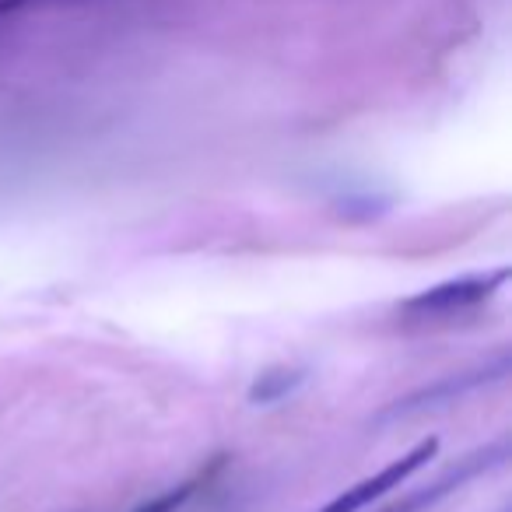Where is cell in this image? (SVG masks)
<instances>
[{"mask_svg": "<svg viewBox=\"0 0 512 512\" xmlns=\"http://www.w3.org/2000/svg\"><path fill=\"white\" fill-rule=\"evenodd\" d=\"M505 281H509V267H495V271H484V274H467V278L442 281V285L411 295V299L400 306V316H407V320H446V316H460V313H467V309L484 306Z\"/></svg>", "mask_w": 512, "mask_h": 512, "instance_id": "obj_1", "label": "cell"}, {"mask_svg": "<svg viewBox=\"0 0 512 512\" xmlns=\"http://www.w3.org/2000/svg\"><path fill=\"white\" fill-rule=\"evenodd\" d=\"M505 460H509V446H505V439H498V442H491V446H481V449H474V453L460 456V460L449 470H442L435 481L421 484V488H411L407 495H400L397 502L383 505V509H376V512H428V509H435L442 498L456 495V491H463L470 481H477V477L502 467Z\"/></svg>", "mask_w": 512, "mask_h": 512, "instance_id": "obj_2", "label": "cell"}, {"mask_svg": "<svg viewBox=\"0 0 512 512\" xmlns=\"http://www.w3.org/2000/svg\"><path fill=\"white\" fill-rule=\"evenodd\" d=\"M435 453H439V439L414 442V446L407 449L404 456H397L393 463H386V467L376 470V474H369V477H362V481L348 484L341 495L330 498V502L320 505L316 512H362V509H369L376 498L390 495L393 488H400V484L411 481L418 470H425L428 463L435 460Z\"/></svg>", "mask_w": 512, "mask_h": 512, "instance_id": "obj_3", "label": "cell"}, {"mask_svg": "<svg viewBox=\"0 0 512 512\" xmlns=\"http://www.w3.org/2000/svg\"><path fill=\"white\" fill-rule=\"evenodd\" d=\"M509 376V355H498L495 362H484L477 365V369L470 372H453V376L439 379V383L425 386V390L411 393V397L397 400L393 407H386L383 414H379V421H400V418H414V414L421 411H432V407H442V404H456L460 397H467V393L481 390V386L488 383H498V379Z\"/></svg>", "mask_w": 512, "mask_h": 512, "instance_id": "obj_4", "label": "cell"}, {"mask_svg": "<svg viewBox=\"0 0 512 512\" xmlns=\"http://www.w3.org/2000/svg\"><path fill=\"white\" fill-rule=\"evenodd\" d=\"M306 383V369H295V365H274V369H264L249 386V404H281V400L292 397L299 386Z\"/></svg>", "mask_w": 512, "mask_h": 512, "instance_id": "obj_5", "label": "cell"}, {"mask_svg": "<svg viewBox=\"0 0 512 512\" xmlns=\"http://www.w3.org/2000/svg\"><path fill=\"white\" fill-rule=\"evenodd\" d=\"M204 481H207V474H197L193 481H183V484H176V488H169V491H162V495H155L151 502L137 505L134 512H179L186 502H190L193 495H197V488Z\"/></svg>", "mask_w": 512, "mask_h": 512, "instance_id": "obj_6", "label": "cell"}, {"mask_svg": "<svg viewBox=\"0 0 512 512\" xmlns=\"http://www.w3.org/2000/svg\"><path fill=\"white\" fill-rule=\"evenodd\" d=\"M71 4H92V0H0V29H8L11 22L32 15V11L71 8Z\"/></svg>", "mask_w": 512, "mask_h": 512, "instance_id": "obj_7", "label": "cell"}]
</instances>
